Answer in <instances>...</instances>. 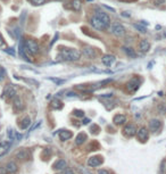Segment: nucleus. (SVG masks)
<instances>
[{
  "instance_id": "15",
  "label": "nucleus",
  "mask_w": 166,
  "mask_h": 174,
  "mask_svg": "<svg viewBox=\"0 0 166 174\" xmlns=\"http://www.w3.org/2000/svg\"><path fill=\"white\" fill-rule=\"evenodd\" d=\"M139 49H140V51H142V52L149 51V49H150V42L146 39L141 40L139 44Z\"/></svg>"
},
{
  "instance_id": "14",
  "label": "nucleus",
  "mask_w": 166,
  "mask_h": 174,
  "mask_svg": "<svg viewBox=\"0 0 166 174\" xmlns=\"http://www.w3.org/2000/svg\"><path fill=\"white\" fill-rule=\"evenodd\" d=\"M113 122L115 125H122L124 123L126 122V116L123 115V114H118V115H115L113 118Z\"/></svg>"
},
{
  "instance_id": "1",
  "label": "nucleus",
  "mask_w": 166,
  "mask_h": 174,
  "mask_svg": "<svg viewBox=\"0 0 166 174\" xmlns=\"http://www.w3.org/2000/svg\"><path fill=\"white\" fill-rule=\"evenodd\" d=\"M81 58V51L75 48H65L61 49V54L57 56L58 61H78Z\"/></svg>"
},
{
  "instance_id": "28",
  "label": "nucleus",
  "mask_w": 166,
  "mask_h": 174,
  "mask_svg": "<svg viewBox=\"0 0 166 174\" xmlns=\"http://www.w3.org/2000/svg\"><path fill=\"white\" fill-rule=\"evenodd\" d=\"M134 27H136L138 31H140L141 33H146V32H147V29H146L142 24H134Z\"/></svg>"
},
{
  "instance_id": "18",
  "label": "nucleus",
  "mask_w": 166,
  "mask_h": 174,
  "mask_svg": "<svg viewBox=\"0 0 166 174\" xmlns=\"http://www.w3.org/2000/svg\"><path fill=\"white\" fill-rule=\"evenodd\" d=\"M72 132L68 130H61V132H59V138H61V140H63V141H65V140H68L72 138Z\"/></svg>"
},
{
  "instance_id": "22",
  "label": "nucleus",
  "mask_w": 166,
  "mask_h": 174,
  "mask_svg": "<svg viewBox=\"0 0 166 174\" xmlns=\"http://www.w3.org/2000/svg\"><path fill=\"white\" fill-rule=\"evenodd\" d=\"M123 50H124V52H125L130 58H136L137 57V54L136 51H134V49H132L131 47H124Z\"/></svg>"
},
{
  "instance_id": "41",
  "label": "nucleus",
  "mask_w": 166,
  "mask_h": 174,
  "mask_svg": "<svg viewBox=\"0 0 166 174\" xmlns=\"http://www.w3.org/2000/svg\"><path fill=\"white\" fill-rule=\"evenodd\" d=\"M90 122V120H89V118H84V120H83L82 121V123L83 124H88V123Z\"/></svg>"
},
{
  "instance_id": "19",
  "label": "nucleus",
  "mask_w": 166,
  "mask_h": 174,
  "mask_svg": "<svg viewBox=\"0 0 166 174\" xmlns=\"http://www.w3.org/2000/svg\"><path fill=\"white\" fill-rule=\"evenodd\" d=\"M9 148H10V144L9 142H2L0 144V157L6 155L8 152Z\"/></svg>"
},
{
  "instance_id": "11",
  "label": "nucleus",
  "mask_w": 166,
  "mask_h": 174,
  "mask_svg": "<svg viewBox=\"0 0 166 174\" xmlns=\"http://www.w3.org/2000/svg\"><path fill=\"white\" fill-rule=\"evenodd\" d=\"M101 163H102V158L99 156H93V157H90L89 159H88V165L90 166V167H96V166H99L101 165Z\"/></svg>"
},
{
  "instance_id": "8",
  "label": "nucleus",
  "mask_w": 166,
  "mask_h": 174,
  "mask_svg": "<svg viewBox=\"0 0 166 174\" xmlns=\"http://www.w3.org/2000/svg\"><path fill=\"white\" fill-rule=\"evenodd\" d=\"M161 127H162V122L157 118H153L149 122V130L151 132H157V131L161 130Z\"/></svg>"
},
{
  "instance_id": "17",
  "label": "nucleus",
  "mask_w": 166,
  "mask_h": 174,
  "mask_svg": "<svg viewBox=\"0 0 166 174\" xmlns=\"http://www.w3.org/2000/svg\"><path fill=\"white\" fill-rule=\"evenodd\" d=\"M66 166H67L66 161H64V159H59V161H57L56 163L54 164V169L57 171H61V170H65Z\"/></svg>"
},
{
  "instance_id": "27",
  "label": "nucleus",
  "mask_w": 166,
  "mask_h": 174,
  "mask_svg": "<svg viewBox=\"0 0 166 174\" xmlns=\"http://www.w3.org/2000/svg\"><path fill=\"white\" fill-rule=\"evenodd\" d=\"M8 138L10 139V141H14L15 140V138H16V132L13 130V129H8Z\"/></svg>"
},
{
  "instance_id": "10",
  "label": "nucleus",
  "mask_w": 166,
  "mask_h": 174,
  "mask_svg": "<svg viewBox=\"0 0 166 174\" xmlns=\"http://www.w3.org/2000/svg\"><path fill=\"white\" fill-rule=\"evenodd\" d=\"M96 16L98 18H99V19H100V21H102V22L105 23L106 25L108 26L110 24V18H109V16H108V15H107V14L106 13H104V12H101V10H98V9H97L96 10Z\"/></svg>"
},
{
  "instance_id": "25",
  "label": "nucleus",
  "mask_w": 166,
  "mask_h": 174,
  "mask_svg": "<svg viewBox=\"0 0 166 174\" xmlns=\"http://www.w3.org/2000/svg\"><path fill=\"white\" fill-rule=\"evenodd\" d=\"M23 103H22V99L21 98H18V97H15L14 98V108L15 109H23Z\"/></svg>"
},
{
  "instance_id": "5",
  "label": "nucleus",
  "mask_w": 166,
  "mask_h": 174,
  "mask_svg": "<svg viewBox=\"0 0 166 174\" xmlns=\"http://www.w3.org/2000/svg\"><path fill=\"white\" fill-rule=\"evenodd\" d=\"M17 95V90L14 87L13 84H7L4 89V93L2 97H7V98H15V96Z\"/></svg>"
},
{
  "instance_id": "32",
  "label": "nucleus",
  "mask_w": 166,
  "mask_h": 174,
  "mask_svg": "<svg viewBox=\"0 0 166 174\" xmlns=\"http://www.w3.org/2000/svg\"><path fill=\"white\" fill-rule=\"evenodd\" d=\"M74 115L75 116H78V117H83V116H84V112L76 109V110H74Z\"/></svg>"
},
{
  "instance_id": "26",
  "label": "nucleus",
  "mask_w": 166,
  "mask_h": 174,
  "mask_svg": "<svg viewBox=\"0 0 166 174\" xmlns=\"http://www.w3.org/2000/svg\"><path fill=\"white\" fill-rule=\"evenodd\" d=\"M51 105H53L54 108H56V109H61V107H63V104H61V101H59V100H58V99L53 100V103H51Z\"/></svg>"
},
{
  "instance_id": "4",
  "label": "nucleus",
  "mask_w": 166,
  "mask_h": 174,
  "mask_svg": "<svg viewBox=\"0 0 166 174\" xmlns=\"http://www.w3.org/2000/svg\"><path fill=\"white\" fill-rule=\"evenodd\" d=\"M90 23H91L92 27H93V29H96V30H98V31H104V30L107 29V25H106L102 21H100L97 16H93V17L90 19Z\"/></svg>"
},
{
  "instance_id": "3",
  "label": "nucleus",
  "mask_w": 166,
  "mask_h": 174,
  "mask_svg": "<svg viewBox=\"0 0 166 174\" xmlns=\"http://www.w3.org/2000/svg\"><path fill=\"white\" fill-rule=\"evenodd\" d=\"M24 44H25V47H26L29 50H30L33 55L34 54H38L39 52V44H38V42L35 41V40L33 39H27L25 40V42H24Z\"/></svg>"
},
{
  "instance_id": "31",
  "label": "nucleus",
  "mask_w": 166,
  "mask_h": 174,
  "mask_svg": "<svg viewBox=\"0 0 166 174\" xmlns=\"http://www.w3.org/2000/svg\"><path fill=\"white\" fill-rule=\"evenodd\" d=\"M65 96H66V98H76V97H78V93H76V92H73V91H70V92H67Z\"/></svg>"
},
{
  "instance_id": "20",
  "label": "nucleus",
  "mask_w": 166,
  "mask_h": 174,
  "mask_svg": "<svg viewBox=\"0 0 166 174\" xmlns=\"http://www.w3.org/2000/svg\"><path fill=\"white\" fill-rule=\"evenodd\" d=\"M71 7L75 12H80L81 8H82V1L81 0H73V1H71Z\"/></svg>"
},
{
  "instance_id": "9",
  "label": "nucleus",
  "mask_w": 166,
  "mask_h": 174,
  "mask_svg": "<svg viewBox=\"0 0 166 174\" xmlns=\"http://www.w3.org/2000/svg\"><path fill=\"white\" fill-rule=\"evenodd\" d=\"M115 61H116L115 56L110 55V54H106V55H104V56L101 57V61L104 63V65L108 66V67H110V66L113 65L114 63H115Z\"/></svg>"
},
{
  "instance_id": "40",
  "label": "nucleus",
  "mask_w": 166,
  "mask_h": 174,
  "mask_svg": "<svg viewBox=\"0 0 166 174\" xmlns=\"http://www.w3.org/2000/svg\"><path fill=\"white\" fill-rule=\"evenodd\" d=\"M122 15H123V16H125V17H130V16H131V14H130V13L127 14V12H124Z\"/></svg>"
},
{
  "instance_id": "38",
  "label": "nucleus",
  "mask_w": 166,
  "mask_h": 174,
  "mask_svg": "<svg viewBox=\"0 0 166 174\" xmlns=\"http://www.w3.org/2000/svg\"><path fill=\"white\" fill-rule=\"evenodd\" d=\"M98 174H109V173H108L106 170H100L99 172H98Z\"/></svg>"
},
{
  "instance_id": "35",
  "label": "nucleus",
  "mask_w": 166,
  "mask_h": 174,
  "mask_svg": "<svg viewBox=\"0 0 166 174\" xmlns=\"http://www.w3.org/2000/svg\"><path fill=\"white\" fill-rule=\"evenodd\" d=\"M5 51L7 52L8 55H12L13 57L15 56V51H14V49H13V48H7L6 50H5Z\"/></svg>"
},
{
  "instance_id": "37",
  "label": "nucleus",
  "mask_w": 166,
  "mask_h": 174,
  "mask_svg": "<svg viewBox=\"0 0 166 174\" xmlns=\"http://www.w3.org/2000/svg\"><path fill=\"white\" fill-rule=\"evenodd\" d=\"M0 47H5V40L1 34H0Z\"/></svg>"
},
{
  "instance_id": "23",
  "label": "nucleus",
  "mask_w": 166,
  "mask_h": 174,
  "mask_svg": "<svg viewBox=\"0 0 166 174\" xmlns=\"http://www.w3.org/2000/svg\"><path fill=\"white\" fill-rule=\"evenodd\" d=\"M31 124V118L30 117H24L22 120V122L19 123V126H21V129H23V130H25V129H27L29 126H30Z\"/></svg>"
},
{
  "instance_id": "7",
  "label": "nucleus",
  "mask_w": 166,
  "mask_h": 174,
  "mask_svg": "<svg viewBox=\"0 0 166 174\" xmlns=\"http://www.w3.org/2000/svg\"><path fill=\"white\" fill-rule=\"evenodd\" d=\"M137 132H138V130H137L136 125H133V124H129V125L125 126V127H124V130H123L124 135H125V137H129V138H131V137H133V135H136Z\"/></svg>"
},
{
  "instance_id": "33",
  "label": "nucleus",
  "mask_w": 166,
  "mask_h": 174,
  "mask_svg": "<svg viewBox=\"0 0 166 174\" xmlns=\"http://www.w3.org/2000/svg\"><path fill=\"white\" fill-rule=\"evenodd\" d=\"M32 4L35 5V6H40V5H43L46 2V0H31Z\"/></svg>"
},
{
  "instance_id": "2",
  "label": "nucleus",
  "mask_w": 166,
  "mask_h": 174,
  "mask_svg": "<svg viewBox=\"0 0 166 174\" xmlns=\"http://www.w3.org/2000/svg\"><path fill=\"white\" fill-rule=\"evenodd\" d=\"M109 32L116 37H123L125 34V29L119 23H112L109 26Z\"/></svg>"
},
{
  "instance_id": "12",
  "label": "nucleus",
  "mask_w": 166,
  "mask_h": 174,
  "mask_svg": "<svg viewBox=\"0 0 166 174\" xmlns=\"http://www.w3.org/2000/svg\"><path fill=\"white\" fill-rule=\"evenodd\" d=\"M83 55L85 57H88V58H90V59H95L97 57V52L91 47H84L83 48Z\"/></svg>"
},
{
  "instance_id": "21",
  "label": "nucleus",
  "mask_w": 166,
  "mask_h": 174,
  "mask_svg": "<svg viewBox=\"0 0 166 174\" xmlns=\"http://www.w3.org/2000/svg\"><path fill=\"white\" fill-rule=\"evenodd\" d=\"M85 140H87V134H85V133H79L78 137L75 138V144H78V146H80V144H82Z\"/></svg>"
},
{
  "instance_id": "34",
  "label": "nucleus",
  "mask_w": 166,
  "mask_h": 174,
  "mask_svg": "<svg viewBox=\"0 0 166 174\" xmlns=\"http://www.w3.org/2000/svg\"><path fill=\"white\" fill-rule=\"evenodd\" d=\"M25 81H26V82H29V83H31V84H33V85H35V87H38V85H39V82H36V81L32 80V78H26Z\"/></svg>"
},
{
  "instance_id": "30",
  "label": "nucleus",
  "mask_w": 166,
  "mask_h": 174,
  "mask_svg": "<svg viewBox=\"0 0 166 174\" xmlns=\"http://www.w3.org/2000/svg\"><path fill=\"white\" fill-rule=\"evenodd\" d=\"M157 109H158V112L161 114H166V106L164 104H159L157 106Z\"/></svg>"
},
{
  "instance_id": "13",
  "label": "nucleus",
  "mask_w": 166,
  "mask_h": 174,
  "mask_svg": "<svg viewBox=\"0 0 166 174\" xmlns=\"http://www.w3.org/2000/svg\"><path fill=\"white\" fill-rule=\"evenodd\" d=\"M137 133H138V139H139L141 142H144L146 140L148 139V137H149V135H148V130H147L146 127H141V129H140Z\"/></svg>"
},
{
  "instance_id": "6",
  "label": "nucleus",
  "mask_w": 166,
  "mask_h": 174,
  "mask_svg": "<svg viewBox=\"0 0 166 174\" xmlns=\"http://www.w3.org/2000/svg\"><path fill=\"white\" fill-rule=\"evenodd\" d=\"M140 81L138 78H132L129 82L126 83V90L129 92H136L139 89Z\"/></svg>"
},
{
  "instance_id": "36",
  "label": "nucleus",
  "mask_w": 166,
  "mask_h": 174,
  "mask_svg": "<svg viewBox=\"0 0 166 174\" xmlns=\"http://www.w3.org/2000/svg\"><path fill=\"white\" fill-rule=\"evenodd\" d=\"M104 7H105L106 9H108V10H110V12H113V13H116V10H115V8H113V7H109V6H106V5H102Z\"/></svg>"
},
{
  "instance_id": "39",
  "label": "nucleus",
  "mask_w": 166,
  "mask_h": 174,
  "mask_svg": "<svg viewBox=\"0 0 166 174\" xmlns=\"http://www.w3.org/2000/svg\"><path fill=\"white\" fill-rule=\"evenodd\" d=\"M64 174H74V172H73L72 170H68V169H67V170L65 171V173H64Z\"/></svg>"
},
{
  "instance_id": "29",
  "label": "nucleus",
  "mask_w": 166,
  "mask_h": 174,
  "mask_svg": "<svg viewBox=\"0 0 166 174\" xmlns=\"http://www.w3.org/2000/svg\"><path fill=\"white\" fill-rule=\"evenodd\" d=\"M50 81H53L54 83H56L57 85H61V84H64L65 83V80H63V78H49Z\"/></svg>"
},
{
  "instance_id": "24",
  "label": "nucleus",
  "mask_w": 166,
  "mask_h": 174,
  "mask_svg": "<svg viewBox=\"0 0 166 174\" xmlns=\"http://www.w3.org/2000/svg\"><path fill=\"white\" fill-rule=\"evenodd\" d=\"M16 157H17L18 159H27L29 158V151L27 150H25V149H23V150H21V151H18L17 154H16Z\"/></svg>"
},
{
  "instance_id": "16",
  "label": "nucleus",
  "mask_w": 166,
  "mask_h": 174,
  "mask_svg": "<svg viewBox=\"0 0 166 174\" xmlns=\"http://www.w3.org/2000/svg\"><path fill=\"white\" fill-rule=\"evenodd\" d=\"M5 170L7 171V173H16L17 172V165H16V163H14V162H9L8 164L6 165V167H5Z\"/></svg>"
}]
</instances>
